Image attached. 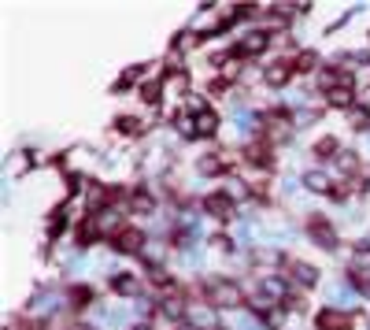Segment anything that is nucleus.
Returning a JSON list of instances; mask_svg holds the SVG:
<instances>
[{
    "mask_svg": "<svg viewBox=\"0 0 370 330\" xmlns=\"http://www.w3.org/2000/svg\"><path fill=\"white\" fill-rule=\"evenodd\" d=\"M348 115H352V126H355V130H367V126H370V112H367V108H352Z\"/></svg>",
    "mask_w": 370,
    "mask_h": 330,
    "instance_id": "nucleus-23",
    "label": "nucleus"
},
{
    "mask_svg": "<svg viewBox=\"0 0 370 330\" xmlns=\"http://www.w3.org/2000/svg\"><path fill=\"white\" fill-rule=\"evenodd\" d=\"M315 327H319V330H352L355 327V315L352 312H341V308H326V312L315 315Z\"/></svg>",
    "mask_w": 370,
    "mask_h": 330,
    "instance_id": "nucleus-5",
    "label": "nucleus"
},
{
    "mask_svg": "<svg viewBox=\"0 0 370 330\" xmlns=\"http://www.w3.org/2000/svg\"><path fill=\"white\" fill-rule=\"evenodd\" d=\"M348 271L370 275V241H359L355 249H352V268H348Z\"/></svg>",
    "mask_w": 370,
    "mask_h": 330,
    "instance_id": "nucleus-12",
    "label": "nucleus"
},
{
    "mask_svg": "<svg viewBox=\"0 0 370 330\" xmlns=\"http://www.w3.org/2000/svg\"><path fill=\"white\" fill-rule=\"evenodd\" d=\"M130 330H152V323H137V327H130Z\"/></svg>",
    "mask_w": 370,
    "mask_h": 330,
    "instance_id": "nucleus-25",
    "label": "nucleus"
},
{
    "mask_svg": "<svg viewBox=\"0 0 370 330\" xmlns=\"http://www.w3.org/2000/svg\"><path fill=\"white\" fill-rule=\"evenodd\" d=\"M308 238L319 245V249H337V230H333V223L326 219V216H311L308 219Z\"/></svg>",
    "mask_w": 370,
    "mask_h": 330,
    "instance_id": "nucleus-2",
    "label": "nucleus"
},
{
    "mask_svg": "<svg viewBox=\"0 0 370 330\" xmlns=\"http://www.w3.org/2000/svg\"><path fill=\"white\" fill-rule=\"evenodd\" d=\"M115 134H123V137H141V134H145V123L134 119V115H118V119H115Z\"/></svg>",
    "mask_w": 370,
    "mask_h": 330,
    "instance_id": "nucleus-15",
    "label": "nucleus"
},
{
    "mask_svg": "<svg viewBox=\"0 0 370 330\" xmlns=\"http://www.w3.org/2000/svg\"><path fill=\"white\" fill-rule=\"evenodd\" d=\"M112 245L118 252H141V245H145V230H137V227H123V230H115L112 234Z\"/></svg>",
    "mask_w": 370,
    "mask_h": 330,
    "instance_id": "nucleus-7",
    "label": "nucleus"
},
{
    "mask_svg": "<svg viewBox=\"0 0 370 330\" xmlns=\"http://www.w3.org/2000/svg\"><path fill=\"white\" fill-rule=\"evenodd\" d=\"M292 74H297V71H292V60H274V63H270V67L263 71V82L278 89V86H285Z\"/></svg>",
    "mask_w": 370,
    "mask_h": 330,
    "instance_id": "nucleus-9",
    "label": "nucleus"
},
{
    "mask_svg": "<svg viewBox=\"0 0 370 330\" xmlns=\"http://www.w3.org/2000/svg\"><path fill=\"white\" fill-rule=\"evenodd\" d=\"M267 45H270L267 30H252V34L237 37V45L230 52H234V56H259V52H267Z\"/></svg>",
    "mask_w": 370,
    "mask_h": 330,
    "instance_id": "nucleus-4",
    "label": "nucleus"
},
{
    "mask_svg": "<svg viewBox=\"0 0 370 330\" xmlns=\"http://www.w3.org/2000/svg\"><path fill=\"white\" fill-rule=\"evenodd\" d=\"M67 301L74 308H85V304H93V290H89V286H74V290L67 293Z\"/></svg>",
    "mask_w": 370,
    "mask_h": 330,
    "instance_id": "nucleus-21",
    "label": "nucleus"
},
{
    "mask_svg": "<svg viewBox=\"0 0 370 330\" xmlns=\"http://www.w3.org/2000/svg\"><path fill=\"white\" fill-rule=\"evenodd\" d=\"M74 330H93V327H74Z\"/></svg>",
    "mask_w": 370,
    "mask_h": 330,
    "instance_id": "nucleus-26",
    "label": "nucleus"
},
{
    "mask_svg": "<svg viewBox=\"0 0 370 330\" xmlns=\"http://www.w3.org/2000/svg\"><path fill=\"white\" fill-rule=\"evenodd\" d=\"M248 186H252L248 193H252L256 200H270V186H267V182H248Z\"/></svg>",
    "mask_w": 370,
    "mask_h": 330,
    "instance_id": "nucleus-24",
    "label": "nucleus"
},
{
    "mask_svg": "<svg viewBox=\"0 0 370 330\" xmlns=\"http://www.w3.org/2000/svg\"><path fill=\"white\" fill-rule=\"evenodd\" d=\"M204 301H208L211 308H245V304H248V293H245L234 279L215 275V279L204 282Z\"/></svg>",
    "mask_w": 370,
    "mask_h": 330,
    "instance_id": "nucleus-1",
    "label": "nucleus"
},
{
    "mask_svg": "<svg viewBox=\"0 0 370 330\" xmlns=\"http://www.w3.org/2000/svg\"><path fill=\"white\" fill-rule=\"evenodd\" d=\"M315 67H319V52L315 49H300L297 56H292V71L297 74H311Z\"/></svg>",
    "mask_w": 370,
    "mask_h": 330,
    "instance_id": "nucleus-13",
    "label": "nucleus"
},
{
    "mask_svg": "<svg viewBox=\"0 0 370 330\" xmlns=\"http://www.w3.org/2000/svg\"><path fill=\"white\" fill-rule=\"evenodd\" d=\"M159 97H163V78H156V82H145V86H141V101L152 104V108L159 104Z\"/></svg>",
    "mask_w": 370,
    "mask_h": 330,
    "instance_id": "nucleus-19",
    "label": "nucleus"
},
{
    "mask_svg": "<svg viewBox=\"0 0 370 330\" xmlns=\"http://www.w3.org/2000/svg\"><path fill=\"white\" fill-rule=\"evenodd\" d=\"M197 167H200V175H222L226 167H230V159H226V153H211V156H204Z\"/></svg>",
    "mask_w": 370,
    "mask_h": 330,
    "instance_id": "nucleus-14",
    "label": "nucleus"
},
{
    "mask_svg": "<svg viewBox=\"0 0 370 330\" xmlns=\"http://www.w3.org/2000/svg\"><path fill=\"white\" fill-rule=\"evenodd\" d=\"M326 104H333V108H348V112H352V108H355V89H352V86H337V89L326 93Z\"/></svg>",
    "mask_w": 370,
    "mask_h": 330,
    "instance_id": "nucleus-11",
    "label": "nucleus"
},
{
    "mask_svg": "<svg viewBox=\"0 0 370 330\" xmlns=\"http://www.w3.org/2000/svg\"><path fill=\"white\" fill-rule=\"evenodd\" d=\"M130 205H134V211H152L156 208V197H152L145 186H134L130 189Z\"/></svg>",
    "mask_w": 370,
    "mask_h": 330,
    "instance_id": "nucleus-17",
    "label": "nucleus"
},
{
    "mask_svg": "<svg viewBox=\"0 0 370 330\" xmlns=\"http://www.w3.org/2000/svg\"><path fill=\"white\" fill-rule=\"evenodd\" d=\"M303 186H308L311 193H333V182L322 171H308V175H303Z\"/></svg>",
    "mask_w": 370,
    "mask_h": 330,
    "instance_id": "nucleus-18",
    "label": "nucleus"
},
{
    "mask_svg": "<svg viewBox=\"0 0 370 330\" xmlns=\"http://www.w3.org/2000/svg\"><path fill=\"white\" fill-rule=\"evenodd\" d=\"M245 159L248 164H256V167H274V156H270V141H263V137H259V141H252V145H245Z\"/></svg>",
    "mask_w": 370,
    "mask_h": 330,
    "instance_id": "nucleus-10",
    "label": "nucleus"
},
{
    "mask_svg": "<svg viewBox=\"0 0 370 330\" xmlns=\"http://www.w3.org/2000/svg\"><path fill=\"white\" fill-rule=\"evenodd\" d=\"M281 268H285V279H289V282H300L303 290H311V286L319 282V271H315L311 263H303V260L285 257V260H281Z\"/></svg>",
    "mask_w": 370,
    "mask_h": 330,
    "instance_id": "nucleus-3",
    "label": "nucleus"
},
{
    "mask_svg": "<svg viewBox=\"0 0 370 330\" xmlns=\"http://www.w3.org/2000/svg\"><path fill=\"white\" fill-rule=\"evenodd\" d=\"M112 290L115 293H137V279H134V275H112Z\"/></svg>",
    "mask_w": 370,
    "mask_h": 330,
    "instance_id": "nucleus-20",
    "label": "nucleus"
},
{
    "mask_svg": "<svg viewBox=\"0 0 370 330\" xmlns=\"http://www.w3.org/2000/svg\"><path fill=\"white\" fill-rule=\"evenodd\" d=\"M211 330H226V327H211Z\"/></svg>",
    "mask_w": 370,
    "mask_h": 330,
    "instance_id": "nucleus-27",
    "label": "nucleus"
},
{
    "mask_svg": "<svg viewBox=\"0 0 370 330\" xmlns=\"http://www.w3.org/2000/svg\"><path fill=\"white\" fill-rule=\"evenodd\" d=\"M204 211L215 216V219H222V223H230L237 216V205H234L230 193H208V197H204Z\"/></svg>",
    "mask_w": 370,
    "mask_h": 330,
    "instance_id": "nucleus-6",
    "label": "nucleus"
},
{
    "mask_svg": "<svg viewBox=\"0 0 370 330\" xmlns=\"http://www.w3.org/2000/svg\"><path fill=\"white\" fill-rule=\"evenodd\" d=\"M311 153L319 159H337V156H341V141H337V137H319Z\"/></svg>",
    "mask_w": 370,
    "mask_h": 330,
    "instance_id": "nucleus-16",
    "label": "nucleus"
},
{
    "mask_svg": "<svg viewBox=\"0 0 370 330\" xmlns=\"http://www.w3.org/2000/svg\"><path fill=\"white\" fill-rule=\"evenodd\" d=\"M337 167L352 178V175H359V156L355 153H341V156H337ZM352 182H355V178H352Z\"/></svg>",
    "mask_w": 370,
    "mask_h": 330,
    "instance_id": "nucleus-22",
    "label": "nucleus"
},
{
    "mask_svg": "<svg viewBox=\"0 0 370 330\" xmlns=\"http://www.w3.org/2000/svg\"><path fill=\"white\" fill-rule=\"evenodd\" d=\"M215 130H219V112L208 108V104H197V115H193V134L211 137Z\"/></svg>",
    "mask_w": 370,
    "mask_h": 330,
    "instance_id": "nucleus-8",
    "label": "nucleus"
}]
</instances>
